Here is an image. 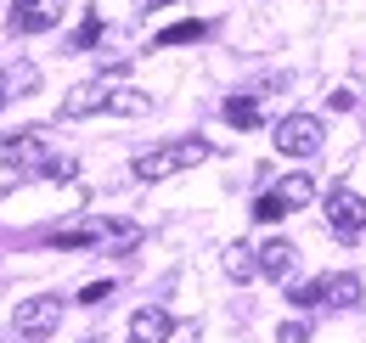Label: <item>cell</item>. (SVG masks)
I'll list each match as a JSON object with an SVG mask.
<instances>
[{
  "label": "cell",
  "instance_id": "1",
  "mask_svg": "<svg viewBox=\"0 0 366 343\" xmlns=\"http://www.w3.org/2000/svg\"><path fill=\"white\" fill-rule=\"evenodd\" d=\"M209 141L203 135H186V141H169V146H152L136 158V180H164V174H181L192 164H209Z\"/></svg>",
  "mask_w": 366,
  "mask_h": 343
},
{
  "label": "cell",
  "instance_id": "2",
  "mask_svg": "<svg viewBox=\"0 0 366 343\" xmlns=\"http://www.w3.org/2000/svg\"><path fill=\"white\" fill-rule=\"evenodd\" d=\"M321 141H327V129H321L316 113H287L276 124V152L282 158H310V152H321Z\"/></svg>",
  "mask_w": 366,
  "mask_h": 343
},
{
  "label": "cell",
  "instance_id": "3",
  "mask_svg": "<svg viewBox=\"0 0 366 343\" xmlns=\"http://www.w3.org/2000/svg\"><path fill=\"white\" fill-rule=\"evenodd\" d=\"M11 327H17V338H29V343L51 338V332L62 327V299H51V293L23 299V304H17V315H11Z\"/></svg>",
  "mask_w": 366,
  "mask_h": 343
},
{
  "label": "cell",
  "instance_id": "4",
  "mask_svg": "<svg viewBox=\"0 0 366 343\" xmlns=\"http://www.w3.org/2000/svg\"><path fill=\"white\" fill-rule=\"evenodd\" d=\"M327 225H332L338 237H361L366 231V197L350 192V186H332V192H327Z\"/></svg>",
  "mask_w": 366,
  "mask_h": 343
},
{
  "label": "cell",
  "instance_id": "5",
  "mask_svg": "<svg viewBox=\"0 0 366 343\" xmlns=\"http://www.w3.org/2000/svg\"><path fill=\"white\" fill-rule=\"evenodd\" d=\"M113 79L102 74V79H85V85H74L62 96V119H91V113H107V101H113Z\"/></svg>",
  "mask_w": 366,
  "mask_h": 343
},
{
  "label": "cell",
  "instance_id": "6",
  "mask_svg": "<svg viewBox=\"0 0 366 343\" xmlns=\"http://www.w3.org/2000/svg\"><path fill=\"white\" fill-rule=\"evenodd\" d=\"M62 23V0H17L11 6V29L17 34H46Z\"/></svg>",
  "mask_w": 366,
  "mask_h": 343
},
{
  "label": "cell",
  "instance_id": "7",
  "mask_svg": "<svg viewBox=\"0 0 366 343\" xmlns=\"http://www.w3.org/2000/svg\"><path fill=\"white\" fill-rule=\"evenodd\" d=\"M169 332H175V315L164 304H147L130 315V343H169Z\"/></svg>",
  "mask_w": 366,
  "mask_h": 343
},
{
  "label": "cell",
  "instance_id": "8",
  "mask_svg": "<svg viewBox=\"0 0 366 343\" xmlns=\"http://www.w3.org/2000/svg\"><path fill=\"white\" fill-rule=\"evenodd\" d=\"M0 158L6 169H46L51 152L40 146V135H17V141H0Z\"/></svg>",
  "mask_w": 366,
  "mask_h": 343
},
{
  "label": "cell",
  "instance_id": "9",
  "mask_svg": "<svg viewBox=\"0 0 366 343\" xmlns=\"http://www.w3.org/2000/svg\"><path fill=\"white\" fill-rule=\"evenodd\" d=\"M293 259H299V248H293L287 237H271V242L259 248V276H276V282H287V276H293Z\"/></svg>",
  "mask_w": 366,
  "mask_h": 343
},
{
  "label": "cell",
  "instance_id": "10",
  "mask_svg": "<svg viewBox=\"0 0 366 343\" xmlns=\"http://www.w3.org/2000/svg\"><path fill=\"white\" fill-rule=\"evenodd\" d=\"M310 197H316V180H310L305 169H293V174H282V180H276V203H282L287 214H293V209H305Z\"/></svg>",
  "mask_w": 366,
  "mask_h": 343
},
{
  "label": "cell",
  "instance_id": "11",
  "mask_svg": "<svg viewBox=\"0 0 366 343\" xmlns=\"http://www.w3.org/2000/svg\"><path fill=\"white\" fill-rule=\"evenodd\" d=\"M220 270H226L231 282H254V276H259V248H248V242H231L226 254H220Z\"/></svg>",
  "mask_w": 366,
  "mask_h": 343
},
{
  "label": "cell",
  "instance_id": "12",
  "mask_svg": "<svg viewBox=\"0 0 366 343\" xmlns=\"http://www.w3.org/2000/svg\"><path fill=\"white\" fill-rule=\"evenodd\" d=\"M321 304L355 309V304H361V276H321Z\"/></svg>",
  "mask_w": 366,
  "mask_h": 343
},
{
  "label": "cell",
  "instance_id": "13",
  "mask_svg": "<svg viewBox=\"0 0 366 343\" xmlns=\"http://www.w3.org/2000/svg\"><path fill=\"white\" fill-rule=\"evenodd\" d=\"M226 124L231 129H259L265 124V119H259V101H254V96H231L226 101Z\"/></svg>",
  "mask_w": 366,
  "mask_h": 343
},
{
  "label": "cell",
  "instance_id": "14",
  "mask_svg": "<svg viewBox=\"0 0 366 343\" xmlns=\"http://www.w3.org/2000/svg\"><path fill=\"white\" fill-rule=\"evenodd\" d=\"M192 40H209V23H197V17H186V23H175V29H164L152 45H192Z\"/></svg>",
  "mask_w": 366,
  "mask_h": 343
},
{
  "label": "cell",
  "instance_id": "15",
  "mask_svg": "<svg viewBox=\"0 0 366 343\" xmlns=\"http://www.w3.org/2000/svg\"><path fill=\"white\" fill-rule=\"evenodd\" d=\"M136 242H141V225H124V219L102 225V248H136Z\"/></svg>",
  "mask_w": 366,
  "mask_h": 343
},
{
  "label": "cell",
  "instance_id": "16",
  "mask_svg": "<svg viewBox=\"0 0 366 343\" xmlns=\"http://www.w3.org/2000/svg\"><path fill=\"white\" fill-rule=\"evenodd\" d=\"M0 85L29 96V90H40V74H34V62H17V68H6V79H0Z\"/></svg>",
  "mask_w": 366,
  "mask_h": 343
},
{
  "label": "cell",
  "instance_id": "17",
  "mask_svg": "<svg viewBox=\"0 0 366 343\" xmlns=\"http://www.w3.org/2000/svg\"><path fill=\"white\" fill-rule=\"evenodd\" d=\"M96 40H102V17H96V11H85V23L74 29V45L85 51V45H96Z\"/></svg>",
  "mask_w": 366,
  "mask_h": 343
},
{
  "label": "cell",
  "instance_id": "18",
  "mask_svg": "<svg viewBox=\"0 0 366 343\" xmlns=\"http://www.w3.org/2000/svg\"><path fill=\"white\" fill-rule=\"evenodd\" d=\"M287 299H293V309H316V304H321V276H316V282H305V287H293Z\"/></svg>",
  "mask_w": 366,
  "mask_h": 343
},
{
  "label": "cell",
  "instance_id": "19",
  "mask_svg": "<svg viewBox=\"0 0 366 343\" xmlns=\"http://www.w3.org/2000/svg\"><path fill=\"white\" fill-rule=\"evenodd\" d=\"M282 214H287V209L276 203V192H265V197H254V219H265V225H276Z\"/></svg>",
  "mask_w": 366,
  "mask_h": 343
},
{
  "label": "cell",
  "instance_id": "20",
  "mask_svg": "<svg viewBox=\"0 0 366 343\" xmlns=\"http://www.w3.org/2000/svg\"><path fill=\"white\" fill-rule=\"evenodd\" d=\"M276 343H310V327H305V321H282Z\"/></svg>",
  "mask_w": 366,
  "mask_h": 343
},
{
  "label": "cell",
  "instance_id": "21",
  "mask_svg": "<svg viewBox=\"0 0 366 343\" xmlns=\"http://www.w3.org/2000/svg\"><path fill=\"white\" fill-rule=\"evenodd\" d=\"M113 299V282H91L85 293H79V304H107Z\"/></svg>",
  "mask_w": 366,
  "mask_h": 343
},
{
  "label": "cell",
  "instance_id": "22",
  "mask_svg": "<svg viewBox=\"0 0 366 343\" xmlns=\"http://www.w3.org/2000/svg\"><path fill=\"white\" fill-rule=\"evenodd\" d=\"M0 101H6V85H0Z\"/></svg>",
  "mask_w": 366,
  "mask_h": 343
},
{
  "label": "cell",
  "instance_id": "23",
  "mask_svg": "<svg viewBox=\"0 0 366 343\" xmlns=\"http://www.w3.org/2000/svg\"><path fill=\"white\" fill-rule=\"evenodd\" d=\"M85 343H102V338H85Z\"/></svg>",
  "mask_w": 366,
  "mask_h": 343
}]
</instances>
